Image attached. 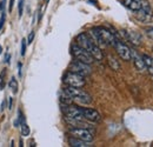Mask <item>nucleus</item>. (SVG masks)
Masks as SVG:
<instances>
[{"instance_id": "1", "label": "nucleus", "mask_w": 153, "mask_h": 147, "mask_svg": "<svg viewBox=\"0 0 153 147\" xmlns=\"http://www.w3.org/2000/svg\"><path fill=\"white\" fill-rule=\"evenodd\" d=\"M98 46H113L115 36L105 27H94L87 33Z\"/></svg>"}, {"instance_id": "21", "label": "nucleus", "mask_w": 153, "mask_h": 147, "mask_svg": "<svg viewBox=\"0 0 153 147\" xmlns=\"http://www.w3.org/2000/svg\"><path fill=\"white\" fill-rule=\"evenodd\" d=\"M34 36H36V33H34V31H32V32L30 33L28 38L26 39V40H27V44H32V42H33V40H34Z\"/></svg>"}, {"instance_id": "22", "label": "nucleus", "mask_w": 153, "mask_h": 147, "mask_svg": "<svg viewBox=\"0 0 153 147\" xmlns=\"http://www.w3.org/2000/svg\"><path fill=\"white\" fill-rule=\"evenodd\" d=\"M5 20H6V16H5V12H2V13H1V18H0V31H1L2 27H4Z\"/></svg>"}, {"instance_id": "2", "label": "nucleus", "mask_w": 153, "mask_h": 147, "mask_svg": "<svg viewBox=\"0 0 153 147\" xmlns=\"http://www.w3.org/2000/svg\"><path fill=\"white\" fill-rule=\"evenodd\" d=\"M76 42L79 46H81L82 48H85L90 54L94 58V60H99V61L102 60L104 54H102V51H101L100 46H98L87 33H80L76 37Z\"/></svg>"}, {"instance_id": "10", "label": "nucleus", "mask_w": 153, "mask_h": 147, "mask_svg": "<svg viewBox=\"0 0 153 147\" xmlns=\"http://www.w3.org/2000/svg\"><path fill=\"white\" fill-rule=\"evenodd\" d=\"M135 13H137L138 19L144 21V22H149L152 19V8H151L150 4H147L146 1H144V5H143L141 10H139Z\"/></svg>"}, {"instance_id": "20", "label": "nucleus", "mask_w": 153, "mask_h": 147, "mask_svg": "<svg viewBox=\"0 0 153 147\" xmlns=\"http://www.w3.org/2000/svg\"><path fill=\"white\" fill-rule=\"evenodd\" d=\"M24 1H25V0H19V4H18L19 17H21V16H22V12H24Z\"/></svg>"}, {"instance_id": "11", "label": "nucleus", "mask_w": 153, "mask_h": 147, "mask_svg": "<svg viewBox=\"0 0 153 147\" xmlns=\"http://www.w3.org/2000/svg\"><path fill=\"white\" fill-rule=\"evenodd\" d=\"M123 34L125 36V38L130 42H132L134 45H140L141 44V36L138 34L134 31H123Z\"/></svg>"}, {"instance_id": "4", "label": "nucleus", "mask_w": 153, "mask_h": 147, "mask_svg": "<svg viewBox=\"0 0 153 147\" xmlns=\"http://www.w3.org/2000/svg\"><path fill=\"white\" fill-rule=\"evenodd\" d=\"M62 81L66 86H72V87H80L82 88L85 85H86V80H85V76L80 75L74 72H71L68 71L67 73H65L64 78H62Z\"/></svg>"}, {"instance_id": "7", "label": "nucleus", "mask_w": 153, "mask_h": 147, "mask_svg": "<svg viewBox=\"0 0 153 147\" xmlns=\"http://www.w3.org/2000/svg\"><path fill=\"white\" fill-rule=\"evenodd\" d=\"M113 47L115 48L118 55H119L123 60H125V61H130V60H131L132 50H131L125 42H123V41L119 40V39H115L114 44H113Z\"/></svg>"}, {"instance_id": "26", "label": "nucleus", "mask_w": 153, "mask_h": 147, "mask_svg": "<svg viewBox=\"0 0 153 147\" xmlns=\"http://www.w3.org/2000/svg\"><path fill=\"white\" fill-rule=\"evenodd\" d=\"M12 107H13V99H12V98H10V105H8V108H10V110H12Z\"/></svg>"}, {"instance_id": "5", "label": "nucleus", "mask_w": 153, "mask_h": 147, "mask_svg": "<svg viewBox=\"0 0 153 147\" xmlns=\"http://www.w3.org/2000/svg\"><path fill=\"white\" fill-rule=\"evenodd\" d=\"M71 51H72L73 56L76 58V60H79V61H82V62L88 64V65H91L94 61V58L90 54L85 48H82L81 46H79L76 42H74L71 46Z\"/></svg>"}, {"instance_id": "19", "label": "nucleus", "mask_w": 153, "mask_h": 147, "mask_svg": "<svg viewBox=\"0 0 153 147\" xmlns=\"http://www.w3.org/2000/svg\"><path fill=\"white\" fill-rule=\"evenodd\" d=\"M26 46H27V40L26 39H22L21 40V55L22 56L26 53Z\"/></svg>"}, {"instance_id": "17", "label": "nucleus", "mask_w": 153, "mask_h": 147, "mask_svg": "<svg viewBox=\"0 0 153 147\" xmlns=\"http://www.w3.org/2000/svg\"><path fill=\"white\" fill-rule=\"evenodd\" d=\"M20 127H21V135L22 137H28L30 135V127H28V125L26 124V121L24 120L22 122H20Z\"/></svg>"}, {"instance_id": "27", "label": "nucleus", "mask_w": 153, "mask_h": 147, "mask_svg": "<svg viewBox=\"0 0 153 147\" xmlns=\"http://www.w3.org/2000/svg\"><path fill=\"white\" fill-rule=\"evenodd\" d=\"M18 67H19V75L21 76V64L20 62L18 64Z\"/></svg>"}, {"instance_id": "9", "label": "nucleus", "mask_w": 153, "mask_h": 147, "mask_svg": "<svg viewBox=\"0 0 153 147\" xmlns=\"http://www.w3.org/2000/svg\"><path fill=\"white\" fill-rule=\"evenodd\" d=\"M80 112L86 121L90 122H99L101 119L100 113L94 108H88V107H80Z\"/></svg>"}, {"instance_id": "29", "label": "nucleus", "mask_w": 153, "mask_h": 147, "mask_svg": "<svg viewBox=\"0 0 153 147\" xmlns=\"http://www.w3.org/2000/svg\"><path fill=\"white\" fill-rule=\"evenodd\" d=\"M1 52H2V47L0 46V54H1Z\"/></svg>"}, {"instance_id": "28", "label": "nucleus", "mask_w": 153, "mask_h": 147, "mask_svg": "<svg viewBox=\"0 0 153 147\" xmlns=\"http://www.w3.org/2000/svg\"><path fill=\"white\" fill-rule=\"evenodd\" d=\"M6 62H7V64L10 62V54H7V55H6Z\"/></svg>"}, {"instance_id": "12", "label": "nucleus", "mask_w": 153, "mask_h": 147, "mask_svg": "<svg viewBox=\"0 0 153 147\" xmlns=\"http://www.w3.org/2000/svg\"><path fill=\"white\" fill-rule=\"evenodd\" d=\"M124 5L133 11V12H138L139 10H141L143 5H144V0H124Z\"/></svg>"}, {"instance_id": "13", "label": "nucleus", "mask_w": 153, "mask_h": 147, "mask_svg": "<svg viewBox=\"0 0 153 147\" xmlns=\"http://www.w3.org/2000/svg\"><path fill=\"white\" fill-rule=\"evenodd\" d=\"M131 60L133 61V65L134 67L138 70V71H144V70H146V67H145V64H144V60H143V58L140 56V55L138 54V53H135L134 51H132V56H131Z\"/></svg>"}, {"instance_id": "16", "label": "nucleus", "mask_w": 153, "mask_h": 147, "mask_svg": "<svg viewBox=\"0 0 153 147\" xmlns=\"http://www.w3.org/2000/svg\"><path fill=\"white\" fill-rule=\"evenodd\" d=\"M108 65L112 67V70H114V71H119L120 70V64H119V61L113 58L112 55H110L108 56Z\"/></svg>"}, {"instance_id": "23", "label": "nucleus", "mask_w": 153, "mask_h": 147, "mask_svg": "<svg viewBox=\"0 0 153 147\" xmlns=\"http://www.w3.org/2000/svg\"><path fill=\"white\" fill-rule=\"evenodd\" d=\"M146 34L151 39H153V26H150V27L146 28Z\"/></svg>"}, {"instance_id": "8", "label": "nucleus", "mask_w": 153, "mask_h": 147, "mask_svg": "<svg viewBox=\"0 0 153 147\" xmlns=\"http://www.w3.org/2000/svg\"><path fill=\"white\" fill-rule=\"evenodd\" d=\"M68 70L71 72H74V73H78L82 76H86L88 74H91L92 70H91V66L88 64H85L82 61H79V60H73L70 66H68Z\"/></svg>"}, {"instance_id": "25", "label": "nucleus", "mask_w": 153, "mask_h": 147, "mask_svg": "<svg viewBox=\"0 0 153 147\" xmlns=\"http://www.w3.org/2000/svg\"><path fill=\"white\" fill-rule=\"evenodd\" d=\"M13 5H14V0H10V5H8V11L10 12L13 10Z\"/></svg>"}, {"instance_id": "14", "label": "nucleus", "mask_w": 153, "mask_h": 147, "mask_svg": "<svg viewBox=\"0 0 153 147\" xmlns=\"http://www.w3.org/2000/svg\"><path fill=\"white\" fill-rule=\"evenodd\" d=\"M68 144H70V146H72V147H90V146H92L91 143L85 141V140H81V139H78V138H76V137H71V138L68 139Z\"/></svg>"}, {"instance_id": "18", "label": "nucleus", "mask_w": 153, "mask_h": 147, "mask_svg": "<svg viewBox=\"0 0 153 147\" xmlns=\"http://www.w3.org/2000/svg\"><path fill=\"white\" fill-rule=\"evenodd\" d=\"M8 86H10L11 91L14 93V94H17V93H18V81H17V79H16V78H12V79H11V81H10Z\"/></svg>"}, {"instance_id": "3", "label": "nucleus", "mask_w": 153, "mask_h": 147, "mask_svg": "<svg viewBox=\"0 0 153 147\" xmlns=\"http://www.w3.org/2000/svg\"><path fill=\"white\" fill-rule=\"evenodd\" d=\"M64 92L66 93L73 102H78L81 105H88L92 102V97L90 93L81 90L80 87H72V86H66L64 88Z\"/></svg>"}, {"instance_id": "6", "label": "nucleus", "mask_w": 153, "mask_h": 147, "mask_svg": "<svg viewBox=\"0 0 153 147\" xmlns=\"http://www.w3.org/2000/svg\"><path fill=\"white\" fill-rule=\"evenodd\" d=\"M71 137H76L78 139L92 143L93 138H94V131L90 128H85V127H71L68 131Z\"/></svg>"}, {"instance_id": "15", "label": "nucleus", "mask_w": 153, "mask_h": 147, "mask_svg": "<svg viewBox=\"0 0 153 147\" xmlns=\"http://www.w3.org/2000/svg\"><path fill=\"white\" fill-rule=\"evenodd\" d=\"M141 58L144 60V64H145L146 70L149 71V73L151 74V75H153V58L147 54H144Z\"/></svg>"}, {"instance_id": "24", "label": "nucleus", "mask_w": 153, "mask_h": 147, "mask_svg": "<svg viewBox=\"0 0 153 147\" xmlns=\"http://www.w3.org/2000/svg\"><path fill=\"white\" fill-rule=\"evenodd\" d=\"M4 75H5V71H2L0 74V88L2 90L5 87V84H4Z\"/></svg>"}]
</instances>
